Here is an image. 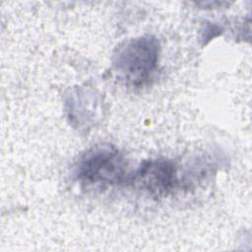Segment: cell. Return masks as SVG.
<instances>
[{"label": "cell", "instance_id": "cell-2", "mask_svg": "<svg viewBox=\"0 0 252 252\" xmlns=\"http://www.w3.org/2000/svg\"><path fill=\"white\" fill-rule=\"evenodd\" d=\"M159 55L158 40L153 35H143L123 42L113 55V67L118 76L128 84L141 86L157 69Z\"/></svg>", "mask_w": 252, "mask_h": 252}, {"label": "cell", "instance_id": "cell-1", "mask_svg": "<svg viewBox=\"0 0 252 252\" xmlns=\"http://www.w3.org/2000/svg\"><path fill=\"white\" fill-rule=\"evenodd\" d=\"M74 174L83 186L115 185L126 179V161L112 145H96L79 158Z\"/></svg>", "mask_w": 252, "mask_h": 252}, {"label": "cell", "instance_id": "cell-3", "mask_svg": "<svg viewBox=\"0 0 252 252\" xmlns=\"http://www.w3.org/2000/svg\"><path fill=\"white\" fill-rule=\"evenodd\" d=\"M128 181L157 199L167 196L177 182L174 162L168 158H157L144 160Z\"/></svg>", "mask_w": 252, "mask_h": 252}]
</instances>
